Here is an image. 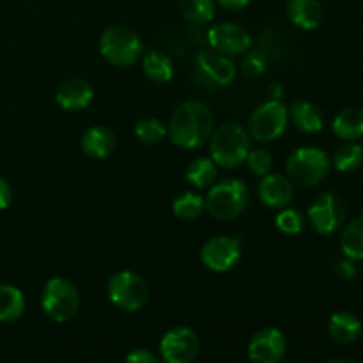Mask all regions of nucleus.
<instances>
[{
    "mask_svg": "<svg viewBox=\"0 0 363 363\" xmlns=\"http://www.w3.org/2000/svg\"><path fill=\"white\" fill-rule=\"evenodd\" d=\"M213 113L202 101H184L170 117V140L181 149H197L209 140Z\"/></svg>",
    "mask_w": 363,
    "mask_h": 363,
    "instance_id": "f257e3e1",
    "label": "nucleus"
},
{
    "mask_svg": "<svg viewBox=\"0 0 363 363\" xmlns=\"http://www.w3.org/2000/svg\"><path fill=\"white\" fill-rule=\"evenodd\" d=\"M211 160L223 169H234L247 160L250 152V133L234 123L222 124L209 142Z\"/></svg>",
    "mask_w": 363,
    "mask_h": 363,
    "instance_id": "f03ea898",
    "label": "nucleus"
},
{
    "mask_svg": "<svg viewBox=\"0 0 363 363\" xmlns=\"http://www.w3.org/2000/svg\"><path fill=\"white\" fill-rule=\"evenodd\" d=\"M248 186L240 179H225L209 186V194L206 195V209L216 220H233L240 216L247 209Z\"/></svg>",
    "mask_w": 363,
    "mask_h": 363,
    "instance_id": "7ed1b4c3",
    "label": "nucleus"
},
{
    "mask_svg": "<svg viewBox=\"0 0 363 363\" xmlns=\"http://www.w3.org/2000/svg\"><path fill=\"white\" fill-rule=\"evenodd\" d=\"M41 307L46 318L62 325L77 315L80 307V294L73 282L64 277H53L43 287Z\"/></svg>",
    "mask_w": 363,
    "mask_h": 363,
    "instance_id": "20e7f679",
    "label": "nucleus"
},
{
    "mask_svg": "<svg viewBox=\"0 0 363 363\" xmlns=\"http://www.w3.org/2000/svg\"><path fill=\"white\" fill-rule=\"evenodd\" d=\"M103 59L117 67H130L140 59L142 43L133 30L126 27H108L99 38Z\"/></svg>",
    "mask_w": 363,
    "mask_h": 363,
    "instance_id": "39448f33",
    "label": "nucleus"
},
{
    "mask_svg": "<svg viewBox=\"0 0 363 363\" xmlns=\"http://www.w3.org/2000/svg\"><path fill=\"white\" fill-rule=\"evenodd\" d=\"M287 177L298 186H315L330 172V160L318 147H300L286 163Z\"/></svg>",
    "mask_w": 363,
    "mask_h": 363,
    "instance_id": "423d86ee",
    "label": "nucleus"
},
{
    "mask_svg": "<svg viewBox=\"0 0 363 363\" xmlns=\"http://www.w3.org/2000/svg\"><path fill=\"white\" fill-rule=\"evenodd\" d=\"M110 301L126 312L140 311L149 300V287L145 280L135 272H119L108 280L106 286Z\"/></svg>",
    "mask_w": 363,
    "mask_h": 363,
    "instance_id": "0eeeda50",
    "label": "nucleus"
},
{
    "mask_svg": "<svg viewBox=\"0 0 363 363\" xmlns=\"http://www.w3.org/2000/svg\"><path fill=\"white\" fill-rule=\"evenodd\" d=\"M289 112L280 99H269L262 103L248 121V133L259 142H273L286 131Z\"/></svg>",
    "mask_w": 363,
    "mask_h": 363,
    "instance_id": "6e6552de",
    "label": "nucleus"
},
{
    "mask_svg": "<svg viewBox=\"0 0 363 363\" xmlns=\"http://www.w3.org/2000/svg\"><path fill=\"white\" fill-rule=\"evenodd\" d=\"M197 333L188 326H176L163 335L160 354L167 363H190L199 354Z\"/></svg>",
    "mask_w": 363,
    "mask_h": 363,
    "instance_id": "1a4fd4ad",
    "label": "nucleus"
},
{
    "mask_svg": "<svg viewBox=\"0 0 363 363\" xmlns=\"http://www.w3.org/2000/svg\"><path fill=\"white\" fill-rule=\"evenodd\" d=\"M241 257V241L229 236H215L201 248V261L208 269L223 273L233 269Z\"/></svg>",
    "mask_w": 363,
    "mask_h": 363,
    "instance_id": "9d476101",
    "label": "nucleus"
},
{
    "mask_svg": "<svg viewBox=\"0 0 363 363\" xmlns=\"http://www.w3.org/2000/svg\"><path fill=\"white\" fill-rule=\"evenodd\" d=\"M346 209L335 194H323L308 208V222L319 234H332L342 225Z\"/></svg>",
    "mask_w": 363,
    "mask_h": 363,
    "instance_id": "9b49d317",
    "label": "nucleus"
},
{
    "mask_svg": "<svg viewBox=\"0 0 363 363\" xmlns=\"http://www.w3.org/2000/svg\"><path fill=\"white\" fill-rule=\"evenodd\" d=\"M208 43L222 55H243L250 50L252 38L243 27L236 23H216L209 28Z\"/></svg>",
    "mask_w": 363,
    "mask_h": 363,
    "instance_id": "f8f14e48",
    "label": "nucleus"
},
{
    "mask_svg": "<svg viewBox=\"0 0 363 363\" xmlns=\"http://www.w3.org/2000/svg\"><path fill=\"white\" fill-rule=\"evenodd\" d=\"M286 337L277 328H264L252 337L248 358L255 363H279L286 357Z\"/></svg>",
    "mask_w": 363,
    "mask_h": 363,
    "instance_id": "ddd939ff",
    "label": "nucleus"
},
{
    "mask_svg": "<svg viewBox=\"0 0 363 363\" xmlns=\"http://www.w3.org/2000/svg\"><path fill=\"white\" fill-rule=\"evenodd\" d=\"M197 71L202 80H208L211 87H225L233 84L236 77V67L227 55L218 52L202 50L197 55Z\"/></svg>",
    "mask_w": 363,
    "mask_h": 363,
    "instance_id": "4468645a",
    "label": "nucleus"
},
{
    "mask_svg": "<svg viewBox=\"0 0 363 363\" xmlns=\"http://www.w3.org/2000/svg\"><path fill=\"white\" fill-rule=\"evenodd\" d=\"M259 199L269 209H282L293 202L294 190L289 177L282 174H266L257 186Z\"/></svg>",
    "mask_w": 363,
    "mask_h": 363,
    "instance_id": "2eb2a0df",
    "label": "nucleus"
},
{
    "mask_svg": "<svg viewBox=\"0 0 363 363\" xmlns=\"http://www.w3.org/2000/svg\"><path fill=\"white\" fill-rule=\"evenodd\" d=\"M55 99L60 108L67 110V112H80V110H85L92 103L94 89L89 82L82 80V78H71V80L64 82L60 85Z\"/></svg>",
    "mask_w": 363,
    "mask_h": 363,
    "instance_id": "dca6fc26",
    "label": "nucleus"
},
{
    "mask_svg": "<svg viewBox=\"0 0 363 363\" xmlns=\"http://www.w3.org/2000/svg\"><path fill=\"white\" fill-rule=\"evenodd\" d=\"M80 144L85 155L103 160L112 155L116 149V135L106 126H91L84 131Z\"/></svg>",
    "mask_w": 363,
    "mask_h": 363,
    "instance_id": "f3484780",
    "label": "nucleus"
},
{
    "mask_svg": "<svg viewBox=\"0 0 363 363\" xmlns=\"http://www.w3.org/2000/svg\"><path fill=\"white\" fill-rule=\"evenodd\" d=\"M287 14H289L291 23L303 30H314L323 23V18H325V11L319 0H289Z\"/></svg>",
    "mask_w": 363,
    "mask_h": 363,
    "instance_id": "a211bd4d",
    "label": "nucleus"
},
{
    "mask_svg": "<svg viewBox=\"0 0 363 363\" xmlns=\"http://www.w3.org/2000/svg\"><path fill=\"white\" fill-rule=\"evenodd\" d=\"M289 119L293 121L294 126L303 133H318L325 126V116L321 108L311 101H296L287 108Z\"/></svg>",
    "mask_w": 363,
    "mask_h": 363,
    "instance_id": "6ab92c4d",
    "label": "nucleus"
},
{
    "mask_svg": "<svg viewBox=\"0 0 363 363\" xmlns=\"http://www.w3.org/2000/svg\"><path fill=\"white\" fill-rule=\"evenodd\" d=\"M328 333L335 342L351 344L360 337L362 323L353 312H337L330 319Z\"/></svg>",
    "mask_w": 363,
    "mask_h": 363,
    "instance_id": "aec40b11",
    "label": "nucleus"
},
{
    "mask_svg": "<svg viewBox=\"0 0 363 363\" xmlns=\"http://www.w3.org/2000/svg\"><path fill=\"white\" fill-rule=\"evenodd\" d=\"M332 128L333 133L342 138V140H360V138H363V108H358V106L344 108L333 119Z\"/></svg>",
    "mask_w": 363,
    "mask_h": 363,
    "instance_id": "412c9836",
    "label": "nucleus"
},
{
    "mask_svg": "<svg viewBox=\"0 0 363 363\" xmlns=\"http://www.w3.org/2000/svg\"><path fill=\"white\" fill-rule=\"evenodd\" d=\"M25 296L18 287L0 286V323H14L23 315Z\"/></svg>",
    "mask_w": 363,
    "mask_h": 363,
    "instance_id": "4be33fe9",
    "label": "nucleus"
},
{
    "mask_svg": "<svg viewBox=\"0 0 363 363\" xmlns=\"http://www.w3.org/2000/svg\"><path fill=\"white\" fill-rule=\"evenodd\" d=\"M144 73L145 77L151 82H156V84H167V82L172 80L174 77V66L170 57H167L165 53L162 52H147L144 55Z\"/></svg>",
    "mask_w": 363,
    "mask_h": 363,
    "instance_id": "5701e85b",
    "label": "nucleus"
},
{
    "mask_svg": "<svg viewBox=\"0 0 363 363\" xmlns=\"http://www.w3.org/2000/svg\"><path fill=\"white\" fill-rule=\"evenodd\" d=\"M340 248L351 261H363V215L347 223L340 236Z\"/></svg>",
    "mask_w": 363,
    "mask_h": 363,
    "instance_id": "b1692460",
    "label": "nucleus"
},
{
    "mask_svg": "<svg viewBox=\"0 0 363 363\" xmlns=\"http://www.w3.org/2000/svg\"><path fill=\"white\" fill-rule=\"evenodd\" d=\"M216 177H218V170H216V163L211 158L194 160L186 169V179L199 190L213 186Z\"/></svg>",
    "mask_w": 363,
    "mask_h": 363,
    "instance_id": "393cba45",
    "label": "nucleus"
},
{
    "mask_svg": "<svg viewBox=\"0 0 363 363\" xmlns=\"http://www.w3.org/2000/svg\"><path fill=\"white\" fill-rule=\"evenodd\" d=\"M206 209L204 197L194 191H184L179 194L172 202V211L181 220H195L202 215Z\"/></svg>",
    "mask_w": 363,
    "mask_h": 363,
    "instance_id": "a878e982",
    "label": "nucleus"
},
{
    "mask_svg": "<svg viewBox=\"0 0 363 363\" xmlns=\"http://www.w3.org/2000/svg\"><path fill=\"white\" fill-rule=\"evenodd\" d=\"M179 11L191 23H208L215 18V0H179Z\"/></svg>",
    "mask_w": 363,
    "mask_h": 363,
    "instance_id": "bb28decb",
    "label": "nucleus"
},
{
    "mask_svg": "<svg viewBox=\"0 0 363 363\" xmlns=\"http://www.w3.org/2000/svg\"><path fill=\"white\" fill-rule=\"evenodd\" d=\"M363 163V147L357 142H346L333 155V165L340 172H353Z\"/></svg>",
    "mask_w": 363,
    "mask_h": 363,
    "instance_id": "cd10ccee",
    "label": "nucleus"
},
{
    "mask_svg": "<svg viewBox=\"0 0 363 363\" xmlns=\"http://www.w3.org/2000/svg\"><path fill=\"white\" fill-rule=\"evenodd\" d=\"M135 135L140 142L144 144H158L160 140H163L167 135L165 124L162 123L156 117H145V119L138 121L137 126H135Z\"/></svg>",
    "mask_w": 363,
    "mask_h": 363,
    "instance_id": "c85d7f7f",
    "label": "nucleus"
},
{
    "mask_svg": "<svg viewBox=\"0 0 363 363\" xmlns=\"http://www.w3.org/2000/svg\"><path fill=\"white\" fill-rule=\"evenodd\" d=\"M275 225L280 233L287 234V236H296L303 230L305 218L300 211L296 209H280V213L275 218Z\"/></svg>",
    "mask_w": 363,
    "mask_h": 363,
    "instance_id": "c756f323",
    "label": "nucleus"
},
{
    "mask_svg": "<svg viewBox=\"0 0 363 363\" xmlns=\"http://www.w3.org/2000/svg\"><path fill=\"white\" fill-rule=\"evenodd\" d=\"M245 162L248 163V169L254 174H257V176H266V174H269V170H272L273 167L272 155H269L268 151H264V149L250 151Z\"/></svg>",
    "mask_w": 363,
    "mask_h": 363,
    "instance_id": "7c9ffc66",
    "label": "nucleus"
},
{
    "mask_svg": "<svg viewBox=\"0 0 363 363\" xmlns=\"http://www.w3.org/2000/svg\"><path fill=\"white\" fill-rule=\"evenodd\" d=\"M241 71L247 78H259L266 71V59L261 53H248L241 62Z\"/></svg>",
    "mask_w": 363,
    "mask_h": 363,
    "instance_id": "2f4dec72",
    "label": "nucleus"
},
{
    "mask_svg": "<svg viewBox=\"0 0 363 363\" xmlns=\"http://www.w3.org/2000/svg\"><path fill=\"white\" fill-rule=\"evenodd\" d=\"M124 360L130 362V363H156L158 362V357L151 353L149 350L145 347H140V350H133L124 357Z\"/></svg>",
    "mask_w": 363,
    "mask_h": 363,
    "instance_id": "473e14b6",
    "label": "nucleus"
},
{
    "mask_svg": "<svg viewBox=\"0 0 363 363\" xmlns=\"http://www.w3.org/2000/svg\"><path fill=\"white\" fill-rule=\"evenodd\" d=\"M11 202H13V190H11L9 183L0 176V211L9 208Z\"/></svg>",
    "mask_w": 363,
    "mask_h": 363,
    "instance_id": "72a5a7b5",
    "label": "nucleus"
},
{
    "mask_svg": "<svg viewBox=\"0 0 363 363\" xmlns=\"http://www.w3.org/2000/svg\"><path fill=\"white\" fill-rule=\"evenodd\" d=\"M337 273H339L340 277H344V279H353L354 275H357V266L350 261H342L337 264Z\"/></svg>",
    "mask_w": 363,
    "mask_h": 363,
    "instance_id": "f704fd0d",
    "label": "nucleus"
},
{
    "mask_svg": "<svg viewBox=\"0 0 363 363\" xmlns=\"http://www.w3.org/2000/svg\"><path fill=\"white\" fill-rule=\"evenodd\" d=\"M216 2L227 11H241L248 6L250 0H216Z\"/></svg>",
    "mask_w": 363,
    "mask_h": 363,
    "instance_id": "c9c22d12",
    "label": "nucleus"
},
{
    "mask_svg": "<svg viewBox=\"0 0 363 363\" xmlns=\"http://www.w3.org/2000/svg\"><path fill=\"white\" fill-rule=\"evenodd\" d=\"M269 96H272V99H280V96H282V87H280V85H272V87H269Z\"/></svg>",
    "mask_w": 363,
    "mask_h": 363,
    "instance_id": "e433bc0d",
    "label": "nucleus"
}]
</instances>
